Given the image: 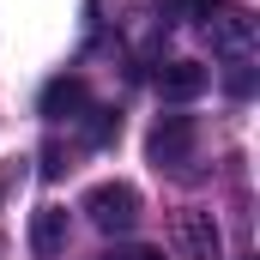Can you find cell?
<instances>
[{"label":"cell","mask_w":260,"mask_h":260,"mask_svg":"<svg viewBox=\"0 0 260 260\" xmlns=\"http://www.w3.org/2000/svg\"><path fill=\"white\" fill-rule=\"evenodd\" d=\"M85 109H91V91H85L79 73H61V79L43 85V115H49V121H79Z\"/></svg>","instance_id":"cell-5"},{"label":"cell","mask_w":260,"mask_h":260,"mask_svg":"<svg viewBox=\"0 0 260 260\" xmlns=\"http://www.w3.org/2000/svg\"><path fill=\"white\" fill-rule=\"evenodd\" d=\"M30 248L43 260H55L67 248V206H37L30 212Z\"/></svg>","instance_id":"cell-7"},{"label":"cell","mask_w":260,"mask_h":260,"mask_svg":"<svg viewBox=\"0 0 260 260\" xmlns=\"http://www.w3.org/2000/svg\"><path fill=\"white\" fill-rule=\"evenodd\" d=\"M170 242L182 260H224V236H218V218L200 212V206H182L170 218Z\"/></svg>","instance_id":"cell-2"},{"label":"cell","mask_w":260,"mask_h":260,"mask_svg":"<svg viewBox=\"0 0 260 260\" xmlns=\"http://www.w3.org/2000/svg\"><path fill=\"white\" fill-rule=\"evenodd\" d=\"M224 85H230L236 97H248V91H254V73H248V55H236V61H230V73H224Z\"/></svg>","instance_id":"cell-9"},{"label":"cell","mask_w":260,"mask_h":260,"mask_svg":"<svg viewBox=\"0 0 260 260\" xmlns=\"http://www.w3.org/2000/svg\"><path fill=\"white\" fill-rule=\"evenodd\" d=\"M91 121H85V133H91V145H109L115 133H121V115L115 109H85Z\"/></svg>","instance_id":"cell-8"},{"label":"cell","mask_w":260,"mask_h":260,"mask_svg":"<svg viewBox=\"0 0 260 260\" xmlns=\"http://www.w3.org/2000/svg\"><path fill=\"white\" fill-rule=\"evenodd\" d=\"M200 18H206V37H212V49L218 55H248L254 49V12L248 6H200Z\"/></svg>","instance_id":"cell-4"},{"label":"cell","mask_w":260,"mask_h":260,"mask_svg":"<svg viewBox=\"0 0 260 260\" xmlns=\"http://www.w3.org/2000/svg\"><path fill=\"white\" fill-rule=\"evenodd\" d=\"M194 145H200L194 115H164V121L151 127V164L170 170V176H182V170L194 164Z\"/></svg>","instance_id":"cell-3"},{"label":"cell","mask_w":260,"mask_h":260,"mask_svg":"<svg viewBox=\"0 0 260 260\" xmlns=\"http://www.w3.org/2000/svg\"><path fill=\"white\" fill-rule=\"evenodd\" d=\"M103 260H127V254H103Z\"/></svg>","instance_id":"cell-11"},{"label":"cell","mask_w":260,"mask_h":260,"mask_svg":"<svg viewBox=\"0 0 260 260\" xmlns=\"http://www.w3.org/2000/svg\"><path fill=\"white\" fill-rule=\"evenodd\" d=\"M127 260H164V254H157V248H133Z\"/></svg>","instance_id":"cell-10"},{"label":"cell","mask_w":260,"mask_h":260,"mask_svg":"<svg viewBox=\"0 0 260 260\" xmlns=\"http://www.w3.org/2000/svg\"><path fill=\"white\" fill-rule=\"evenodd\" d=\"M206 85H212V73H206L200 61H164L157 67V91H164L170 103H194Z\"/></svg>","instance_id":"cell-6"},{"label":"cell","mask_w":260,"mask_h":260,"mask_svg":"<svg viewBox=\"0 0 260 260\" xmlns=\"http://www.w3.org/2000/svg\"><path fill=\"white\" fill-rule=\"evenodd\" d=\"M85 218L103 230V236H127L139 224V188L133 182H97L85 194Z\"/></svg>","instance_id":"cell-1"}]
</instances>
